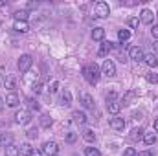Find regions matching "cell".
I'll use <instances>...</instances> for the list:
<instances>
[{"instance_id": "obj_1", "label": "cell", "mask_w": 158, "mask_h": 156, "mask_svg": "<svg viewBox=\"0 0 158 156\" xmlns=\"http://www.w3.org/2000/svg\"><path fill=\"white\" fill-rule=\"evenodd\" d=\"M99 76H101V70H99V66H98L96 63L83 66V77L86 79L90 84H96V83L99 81Z\"/></svg>"}, {"instance_id": "obj_2", "label": "cell", "mask_w": 158, "mask_h": 156, "mask_svg": "<svg viewBox=\"0 0 158 156\" xmlns=\"http://www.w3.org/2000/svg\"><path fill=\"white\" fill-rule=\"evenodd\" d=\"M31 64H33V57H31L30 53H24V55H20V57H19L17 66H19V70H20L22 74H26V72L31 68Z\"/></svg>"}, {"instance_id": "obj_3", "label": "cell", "mask_w": 158, "mask_h": 156, "mask_svg": "<svg viewBox=\"0 0 158 156\" xmlns=\"http://www.w3.org/2000/svg\"><path fill=\"white\" fill-rule=\"evenodd\" d=\"M94 7H96V17L98 18H107L110 15V7H109L107 2H96Z\"/></svg>"}, {"instance_id": "obj_4", "label": "cell", "mask_w": 158, "mask_h": 156, "mask_svg": "<svg viewBox=\"0 0 158 156\" xmlns=\"http://www.w3.org/2000/svg\"><path fill=\"white\" fill-rule=\"evenodd\" d=\"M101 74L107 76V77L116 76V64H114L110 59H105V63H103V66H101Z\"/></svg>"}, {"instance_id": "obj_5", "label": "cell", "mask_w": 158, "mask_h": 156, "mask_svg": "<svg viewBox=\"0 0 158 156\" xmlns=\"http://www.w3.org/2000/svg\"><path fill=\"white\" fill-rule=\"evenodd\" d=\"M129 57L132 61H136V63H142L143 57H145V53H143V50L140 46H132V48H129Z\"/></svg>"}, {"instance_id": "obj_6", "label": "cell", "mask_w": 158, "mask_h": 156, "mask_svg": "<svg viewBox=\"0 0 158 156\" xmlns=\"http://www.w3.org/2000/svg\"><path fill=\"white\" fill-rule=\"evenodd\" d=\"M15 121H17L19 125H28V123L31 121V112H30V110H19V112L15 114Z\"/></svg>"}, {"instance_id": "obj_7", "label": "cell", "mask_w": 158, "mask_h": 156, "mask_svg": "<svg viewBox=\"0 0 158 156\" xmlns=\"http://www.w3.org/2000/svg\"><path fill=\"white\" fill-rule=\"evenodd\" d=\"M57 151H59V145L55 142H46L42 145V153L48 156H57Z\"/></svg>"}, {"instance_id": "obj_8", "label": "cell", "mask_w": 158, "mask_h": 156, "mask_svg": "<svg viewBox=\"0 0 158 156\" xmlns=\"http://www.w3.org/2000/svg\"><path fill=\"white\" fill-rule=\"evenodd\" d=\"M136 97H138V94H136L134 90H127V92L121 96V101H119V103H121V107H123V105H132V103L136 101Z\"/></svg>"}, {"instance_id": "obj_9", "label": "cell", "mask_w": 158, "mask_h": 156, "mask_svg": "<svg viewBox=\"0 0 158 156\" xmlns=\"http://www.w3.org/2000/svg\"><path fill=\"white\" fill-rule=\"evenodd\" d=\"M155 20V13L151 9H142L140 13V24H153Z\"/></svg>"}, {"instance_id": "obj_10", "label": "cell", "mask_w": 158, "mask_h": 156, "mask_svg": "<svg viewBox=\"0 0 158 156\" xmlns=\"http://www.w3.org/2000/svg\"><path fill=\"white\" fill-rule=\"evenodd\" d=\"M19 103H20V97H19L15 92H9V94L6 96V105H7V107H19Z\"/></svg>"}, {"instance_id": "obj_11", "label": "cell", "mask_w": 158, "mask_h": 156, "mask_svg": "<svg viewBox=\"0 0 158 156\" xmlns=\"http://www.w3.org/2000/svg\"><path fill=\"white\" fill-rule=\"evenodd\" d=\"M13 30L19 31V33H26V31H30V26H28V22H24V20H15Z\"/></svg>"}, {"instance_id": "obj_12", "label": "cell", "mask_w": 158, "mask_h": 156, "mask_svg": "<svg viewBox=\"0 0 158 156\" xmlns=\"http://www.w3.org/2000/svg\"><path fill=\"white\" fill-rule=\"evenodd\" d=\"M110 127H112V129H114V130H123V129H125V119H123V117H112V119H110Z\"/></svg>"}, {"instance_id": "obj_13", "label": "cell", "mask_w": 158, "mask_h": 156, "mask_svg": "<svg viewBox=\"0 0 158 156\" xmlns=\"http://www.w3.org/2000/svg\"><path fill=\"white\" fill-rule=\"evenodd\" d=\"M143 61H145V64H147L149 68H156L158 66V57L155 53H147V55L143 57Z\"/></svg>"}, {"instance_id": "obj_14", "label": "cell", "mask_w": 158, "mask_h": 156, "mask_svg": "<svg viewBox=\"0 0 158 156\" xmlns=\"http://www.w3.org/2000/svg\"><path fill=\"white\" fill-rule=\"evenodd\" d=\"M107 110L110 114H118L119 110H121V103H119L118 99L116 101H107Z\"/></svg>"}, {"instance_id": "obj_15", "label": "cell", "mask_w": 158, "mask_h": 156, "mask_svg": "<svg viewBox=\"0 0 158 156\" xmlns=\"http://www.w3.org/2000/svg\"><path fill=\"white\" fill-rule=\"evenodd\" d=\"M72 117H74V121L77 123V125H85L86 123V114L85 112H81V110H74V114H72Z\"/></svg>"}, {"instance_id": "obj_16", "label": "cell", "mask_w": 158, "mask_h": 156, "mask_svg": "<svg viewBox=\"0 0 158 156\" xmlns=\"http://www.w3.org/2000/svg\"><path fill=\"white\" fill-rule=\"evenodd\" d=\"M61 105L63 107H70L72 105V94H70V90H64L61 94Z\"/></svg>"}, {"instance_id": "obj_17", "label": "cell", "mask_w": 158, "mask_h": 156, "mask_svg": "<svg viewBox=\"0 0 158 156\" xmlns=\"http://www.w3.org/2000/svg\"><path fill=\"white\" fill-rule=\"evenodd\" d=\"M81 103L85 105V109H94V99L90 94H81Z\"/></svg>"}, {"instance_id": "obj_18", "label": "cell", "mask_w": 158, "mask_h": 156, "mask_svg": "<svg viewBox=\"0 0 158 156\" xmlns=\"http://www.w3.org/2000/svg\"><path fill=\"white\" fill-rule=\"evenodd\" d=\"M4 153H6V156H20L19 147H17V145H13V143L6 145V147H4Z\"/></svg>"}, {"instance_id": "obj_19", "label": "cell", "mask_w": 158, "mask_h": 156, "mask_svg": "<svg viewBox=\"0 0 158 156\" xmlns=\"http://www.w3.org/2000/svg\"><path fill=\"white\" fill-rule=\"evenodd\" d=\"M132 142H140V140H143V129H132V132H131V136H129Z\"/></svg>"}, {"instance_id": "obj_20", "label": "cell", "mask_w": 158, "mask_h": 156, "mask_svg": "<svg viewBox=\"0 0 158 156\" xmlns=\"http://www.w3.org/2000/svg\"><path fill=\"white\" fill-rule=\"evenodd\" d=\"M52 125H53V119H52L50 114H42V116H40V127H42V129H50Z\"/></svg>"}, {"instance_id": "obj_21", "label": "cell", "mask_w": 158, "mask_h": 156, "mask_svg": "<svg viewBox=\"0 0 158 156\" xmlns=\"http://www.w3.org/2000/svg\"><path fill=\"white\" fill-rule=\"evenodd\" d=\"M92 39L94 40H103L105 39V30H103V28H94V30H92Z\"/></svg>"}, {"instance_id": "obj_22", "label": "cell", "mask_w": 158, "mask_h": 156, "mask_svg": "<svg viewBox=\"0 0 158 156\" xmlns=\"http://www.w3.org/2000/svg\"><path fill=\"white\" fill-rule=\"evenodd\" d=\"M83 138H85L88 143H94V142H96V134H94L92 129H85V130H83Z\"/></svg>"}, {"instance_id": "obj_23", "label": "cell", "mask_w": 158, "mask_h": 156, "mask_svg": "<svg viewBox=\"0 0 158 156\" xmlns=\"http://www.w3.org/2000/svg\"><path fill=\"white\" fill-rule=\"evenodd\" d=\"M19 153H20V156H31L33 147H31L30 143H22V145H20V149H19Z\"/></svg>"}, {"instance_id": "obj_24", "label": "cell", "mask_w": 158, "mask_h": 156, "mask_svg": "<svg viewBox=\"0 0 158 156\" xmlns=\"http://www.w3.org/2000/svg\"><path fill=\"white\" fill-rule=\"evenodd\" d=\"M143 142H145V145H153V143H156V134H155V132H147V134H143Z\"/></svg>"}, {"instance_id": "obj_25", "label": "cell", "mask_w": 158, "mask_h": 156, "mask_svg": "<svg viewBox=\"0 0 158 156\" xmlns=\"http://www.w3.org/2000/svg\"><path fill=\"white\" fill-rule=\"evenodd\" d=\"M118 39H119V42H123V44H125L127 40L131 39V31H129V30H119V31H118Z\"/></svg>"}, {"instance_id": "obj_26", "label": "cell", "mask_w": 158, "mask_h": 156, "mask_svg": "<svg viewBox=\"0 0 158 156\" xmlns=\"http://www.w3.org/2000/svg\"><path fill=\"white\" fill-rule=\"evenodd\" d=\"M4 86L7 88V90H15V86H17V79L15 77H6V81H4Z\"/></svg>"}, {"instance_id": "obj_27", "label": "cell", "mask_w": 158, "mask_h": 156, "mask_svg": "<svg viewBox=\"0 0 158 156\" xmlns=\"http://www.w3.org/2000/svg\"><path fill=\"white\" fill-rule=\"evenodd\" d=\"M13 17H15V20H24V22H26V20H28V11H26V9L15 11V15H13Z\"/></svg>"}, {"instance_id": "obj_28", "label": "cell", "mask_w": 158, "mask_h": 156, "mask_svg": "<svg viewBox=\"0 0 158 156\" xmlns=\"http://www.w3.org/2000/svg\"><path fill=\"white\" fill-rule=\"evenodd\" d=\"M11 140H13V136H11V134H6V132H2V134H0V143H4V147H6V145H9V143H11Z\"/></svg>"}, {"instance_id": "obj_29", "label": "cell", "mask_w": 158, "mask_h": 156, "mask_svg": "<svg viewBox=\"0 0 158 156\" xmlns=\"http://www.w3.org/2000/svg\"><path fill=\"white\" fill-rule=\"evenodd\" d=\"M85 156H101V153L96 147H86L85 149Z\"/></svg>"}, {"instance_id": "obj_30", "label": "cell", "mask_w": 158, "mask_h": 156, "mask_svg": "<svg viewBox=\"0 0 158 156\" xmlns=\"http://www.w3.org/2000/svg\"><path fill=\"white\" fill-rule=\"evenodd\" d=\"M127 22H129V26H131L132 30H136V28L140 26V18H138V17H131V18H129Z\"/></svg>"}, {"instance_id": "obj_31", "label": "cell", "mask_w": 158, "mask_h": 156, "mask_svg": "<svg viewBox=\"0 0 158 156\" xmlns=\"http://www.w3.org/2000/svg\"><path fill=\"white\" fill-rule=\"evenodd\" d=\"M145 79H147L149 83H153V84H155V83H158V76H156V74H153V72H151V74H147V76H145Z\"/></svg>"}, {"instance_id": "obj_32", "label": "cell", "mask_w": 158, "mask_h": 156, "mask_svg": "<svg viewBox=\"0 0 158 156\" xmlns=\"http://www.w3.org/2000/svg\"><path fill=\"white\" fill-rule=\"evenodd\" d=\"M76 140H77V134H76V132H68V134H66V142H68V143H74Z\"/></svg>"}, {"instance_id": "obj_33", "label": "cell", "mask_w": 158, "mask_h": 156, "mask_svg": "<svg viewBox=\"0 0 158 156\" xmlns=\"http://www.w3.org/2000/svg\"><path fill=\"white\" fill-rule=\"evenodd\" d=\"M57 90H59V81H52V84H50V92L55 94Z\"/></svg>"}, {"instance_id": "obj_34", "label": "cell", "mask_w": 158, "mask_h": 156, "mask_svg": "<svg viewBox=\"0 0 158 156\" xmlns=\"http://www.w3.org/2000/svg\"><path fill=\"white\" fill-rule=\"evenodd\" d=\"M42 88H44V86H42V83H33V88H31V90H33L35 94H40V92H42Z\"/></svg>"}, {"instance_id": "obj_35", "label": "cell", "mask_w": 158, "mask_h": 156, "mask_svg": "<svg viewBox=\"0 0 158 156\" xmlns=\"http://www.w3.org/2000/svg\"><path fill=\"white\" fill-rule=\"evenodd\" d=\"M123 156H136V151H134L132 147H127V149L123 151Z\"/></svg>"}, {"instance_id": "obj_36", "label": "cell", "mask_w": 158, "mask_h": 156, "mask_svg": "<svg viewBox=\"0 0 158 156\" xmlns=\"http://www.w3.org/2000/svg\"><path fill=\"white\" fill-rule=\"evenodd\" d=\"M116 99H118V94H116V92H110V94L107 96V101H116Z\"/></svg>"}, {"instance_id": "obj_37", "label": "cell", "mask_w": 158, "mask_h": 156, "mask_svg": "<svg viewBox=\"0 0 158 156\" xmlns=\"http://www.w3.org/2000/svg\"><path fill=\"white\" fill-rule=\"evenodd\" d=\"M28 138H30V140H35V138H37V130H35V129L28 130Z\"/></svg>"}, {"instance_id": "obj_38", "label": "cell", "mask_w": 158, "mask_h": 156, "mask_svg": "<svg viewBox=\"0 0 158 156\" xmlns=\"http://www.w3.org/2000/svg\"><path fill=\"white\" fill-rule=\"evenodd\" d=\"M151 33H153V37H155V39H158V24H155V26H153Z\"/></svg>"}, {"instance_id": "obj_39", "label": "cell", "mask_w": 158, "mask_h": 156, "mask_svg": "<svg viewBox=\"0 0 158 156\" xmlns=\"http://www.w3.org/2000/svg\"><path fill=\"white\" fill-rule=\"evenodd\" d=\"M136 156H153V153L151 151H143V153H138Z\"/></svg>"}, {"instance_id": "obj_40", "label": "cell", "mask_w": 158, "mask_h": 156, "mask_svg": "<svg viewBox=\"0 0 158 156\" xmlns=\"http://www.w3.org/2000/svg\"><path fill=\"white\" fill-rule=\"evenodd\" d=\"M31 156H44V153H42V151H37V149H33Z\"/></svg>"}, {"instance_id": "obj_41", "label": "cell", "mask_w": 158, "mask_h": 156, "mask_svg": "<svg viewBox=\"0 0 158 156\" xmlns=\"http://www.w3.org/2000/svg\"><path fill=\"white\" fill-rule=\"evenodd\" d=\"M30 107H31L33 110H39V103H33V101H30Z\"/></svg>"}, {"instance_id": "obj_42", "label": "cell", "mask_w": 158, "mask_h": 156, "mask_svg": "<svg viewBox=\"0 0 158 156\" xmlns=\"http://www.w3.org/2000/svg\"><path fill=\"white\" fill-rule=\"evenodd\" d=\"M4 105H6V101H4V99H2V97H0V110H2V109H4Z\"/></svg>"}, {"instance_id": "obj_43", "label": "cell", "mask_w": 158, "mask_h": 156, "mask_svg": "<svg viewBox=\"0 0 158 156\" xmlns=\"http://www.w3.org/2000/svg\"><path fill=\"white\" fill-rule=\"evenodd\" d=\"M153 125H155V130L158 132V119H155V123H153Z\"/></svg>"}, {"instance_id": "obj_44", "label": "cell", "mask_w": 158, "mask_h": 156, "mask_svg": "<svg viewBox=\"0 0 158 156\" xmlns=\"http://www.w3.org/2000/svg\"><path fill=\"white\" fill-rule=\"evenodd\" d=\"M155 50H156V51H158V40H156V42H155Z\"/></svg>"}]
</instances>
